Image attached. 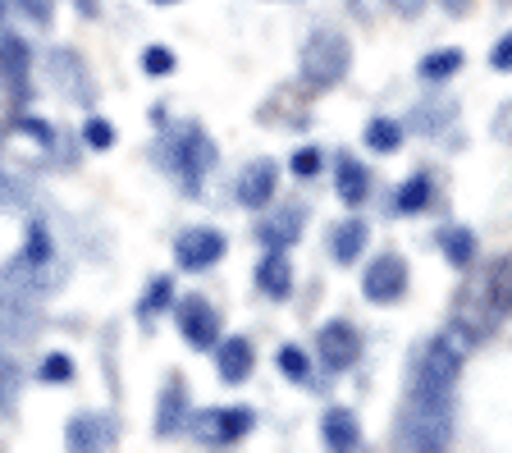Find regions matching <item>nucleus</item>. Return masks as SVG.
<instances>
[{
	"label": "nucleus",
	"instance_id": "18",
	"mask_svg": "<svg viewBox=\"0 0 512 453\" xmlns=\"http://www.w3.org/2000/svg\"><path fill=\"white\" fill-rule=\"evenodd\" d=\"M371 170H366L357 156H348V151H334V197H339L343 206H352V211H362L366 202H371Z\"/></svg>",
	"mask_w": 512,
	"mask_h": 453
},
{
	"label": "nucleus",
	"instance_id": "34",
	"mask_svg": "<svg viewBox=\"0 0 512 453\" xmlns=\"http://www.w3.org/2000/svg\"><path fill=\"white\" fill-rule=\"evenodd\" d=\"M83 142H87V151H110L119 142V129L106 115H87L83 119Z\"/></svg>",
	"mask_w": 512,
	"mask_h": 453
},
{
	"label": "nucleus",
	"instance_id": "28",
	"mask_svg": "<svg viewBox=\"0 0 512 453\" xmlns=\"http://www.w3.org/2000/svg\"><path fill=\"white\" fill-rule=\"evenodd\" d=\"M275 367H279V376H284L288 385H302V389L316 385V376H311V353L307 348H298V344H279Z\"/></svg>",
	"mask_w": 512,
	"mask_h": 453
},
{
	"label": "nucleus",
	"instance_id": "4",
	"mask_svg": "<svg viewBox=\"0 0 512 453\" xmlns=\"http://www.w3.org/2000/svg\"><path fill=\"white\" fill-rule=\"evenodd\" d=\"M348 74H352L348 33H339V28H316V33H307V42H302V51H298L302 92H307V97H325V92H334Z\"/></svg>",
	"mask_w": 512,
	"mask_h": 453
},
{
	"label": "nucleus",
	"instance_id": "17",
	"mask_svg": "<svg viewBox=\"0 0 512 453\" xmlns=\"http://www.w3.org/2000/svg\"><path fill=\"white\" fill-rule=\"evenodd\" d=\"M211 362L224 385H247L256 371V348L247 335H220V344L211 348Z\"/></svg>",
	"mask_w": 512,
	"mask_h": 453
},
{
	"label": "nucleus",
	"instance_id": "6",
	"mask_svg": "<svg viewBox=\"0 0 512 453\" xmlns=\"http://www.w3.org/2000/svg\"><path fill=\"white\" fill-rule=\"evenodd\" d=\"M256 431V408L247 403H224V408H202L192 412L188 435L206 449H234Z\"/></svg>",
	"mask_w": 512,
	"mask_h": 453
},
{
	"label": "nucleus",
	"instance_id": "22",
	"mask_svg": "<svg viewBox=\"0 0 512 453\" xmlns=\"http://www.w3.org/2000/svg\"><path fill=\"white\" fill-rule=\"evenodd\" d=\"M435 193H439L435 174H430V170H416V174H407L403 184L394 188V202H389V211H394V216H421V211H430Z\"/></svg>",
	"mask_w": 512,
	"mask_h": 453
},
{
	"label": "nucleus",
	"instance_id": "33",
	"mask_svg": "<svg viewBox=\"0 0 512 453\" xmlns=\"http://www.w3.org/2000/svg\"><path fill=\"white\" fill-rule=\"evenodd\" d=\"M19 394H23V376H19V367H14V357L0 348V412L19 408Z\"/></svg>",
	"mask_w": 512,
	"mask_h": 453
},
{
	"label": "nucleus",
	"instance_id": "32",
	"mask_svg": "<svg viewBox=\"0 0 512 453\" xmlns=\"http://www.w3.org/2000/svg\"><path fill=\"white\" fill-rule=\"evenodd\" d=\"M138 69H142L147 78H170L174 69H179V60H174V51H170L165 42H151V46H142Z\"/></svg>",
	"mask_w": 512,
	"mask_h": 453
},
{
	"label": "nucleus",
	"instance_id": "26",
	"mask_svg": "<svg viewBox=\"0 0 512 453\" xmlns=\"http://www.w3.org/2000/svg\"><path fill=\"white\" fill-rule=\"evenodd\" d=\"M462 74V51H453V46H444V51H430L416 60V78L426 87H444L453 83V78Z\"/></svg>",
	"mask_w": 512,
	"mask_h": 453
},
{
	"label": "nucleus",
	"instance_id": "5",
	"mask_svg": "<svg viewBox=\"0 0 512 453\" xmlns=\"http://www.w3.org/2000/svg\"><path fill=\"white\" fill-rule=\"evenodd\" d=\"M499 325H503V316H499V307H494L485 280H480V275H471V280L453 293V307H448V330H453V335H458L467 348H476V344H485Z\"/></svg>",
	"mask_w": 512,
	"mask_h": 453
},
{
	"label": "nucleus",
	"instance_id": "40",
	"mask_svg": "<svg viewBox=\"0 0 512 453\" xmlns=\"http://www.w3.org/2000/svg\"><path fill=\"white\" fill-rule=\"evenodd\" d=\"M151 5H156V10H170V5H183V0H151Z\"/></svg>",
	"mask_w": 512,
	"mask_h": 453
},
{
	"label": "nucleus",
	"instance_id": "25",
	"mask_svg": "<svg viewBox=\"0 0 512 453\" xmlns=\"http://www.w3.org/2000/svg\"><path fill=\"white\" fill-rule=\"evenodd\" d=\"M362 138H366V151H375V156H394L407 138V124L394 119V115H371L366 119V129H362Z\"/></svg>",
	"mask_w": 512,
	"mask_h": 453
},
{
	"label": "nucleus",
	"instance_id": "13",
	"mask_svg": "<svg viewBox=\"0 0 512 453\" xmlns=\"http://www.w3.org/2000/svg\"><path fill=\"white\" fill-rule=\"evenodd\" d=\"M192 389H188V380L179 376V371H170V376L160 380V389H156V440H179L183 431H188V421H192Z\"/></svg>",
	"mask_w": 512,
	"mask_h": 453
},
{
	"label": "nucleus",
	"instance_id": "23",
	"mask_svg": "<svg viewBox=\"0 0 512 453\" xmlns=\"http://www.w3.org/2000/svg\"><path fill=\"white\" fill-rule=\"evenodd\" d=\"M320 444L334 453L362 449V426H357V417H352L348 408H325L320 412Z\"/></svg>",
	"mask_w": 512,
	"mask_h": 453
},
{
	"label": "nucleus",
	"instance_id": "2",
	"mask_svg": "<svg viewBox=\"0 0 512 453\" xmlns=\"http://www.w3.org/2000/svg\"><path fill=\"white\" fill-rule=\"evenodd\" d=\"M156 165L170 174V184L183 197H202L206 179L220 165V147L215 138L202 129V119H160L156 124V147H151Z\"/></svg>",
	"mask_w": 512,
	"mask_h": 453
},
{
	"label": "nucleus",
	"instance_id": "14",
	"mask_svg": "<svg viewBox=\"0 0 512 453\" xmlns=\"http://www.w3.org/2000/svg\"><path fill=\"white\" fill-rule=\"evenodd\" d=\"M119 444V417H110V412H74V417L64 421V449L74 453H106Z\"/></svg>",
	"mask_w": 512,
	"mask_h": 453
},
{
	"label": "nucleus",
	"instance_id": "31",
	"mask_svg": "<svg viewBox=\"0 0 512 453\" xmlns=\"http://www.w3.org/2000/svg\"><path fill=\"white\" fill-rule=\"evenodd\" d=\"M10 133H23L28 142H37V147H46V151L55 147V129H51V119L28 115V110H14V115H10Z\"/></svg>",
	"mask_w": 512,
	"mask_h": 453
},
{
	"label": "nucleus",
	"instance_id": "12",
	"mask_svg": "<svg viewBox=\"0 0 512 453\" xmlns=\"http://www.w3.org/2000/svg\"><path fill=\"white\" fill-rule=\"evenodd\" d=\"M46 74H51V83L60 87L74 106H92L96 101V78L74 46H51V51H46Z\"/></svg>",
	"mask_w": 512,
	"mask_h": 453
},
{
	"label": "nucleus",
	"instance_id": "19",
	"mask_svg": "<svg viewBox=\"0 0 512 453\" xmlns=\"http://www.w3.org/2000/svg\"><path fill=\"white\" fill-rule=\"evenodd\" d=\"M293 257L288 252H279V248H261V261L252 266V284H256V293H266L270 302H284L288 293H293Z\"/></svg>",
	"mask_w": 512,
	"mask_h": 453
},
{
	"label": "nucleus",
	"instance_id": "36",
	"mask_svg": "<svg viewBox=\"0 0 512 453\" xmlns=\"http://www.w3.org/2000/svg\"><path fill=\"white\" fill-rule=\"evenodd\" d=\"M5 10H19L28 23H37V28H51V0H0Z\"/></svg>",
	"mask_w": 512,
	"mask_h": 453
},
{
	"label": "nucleus",
	"instance_id": "11",
	"mask_svg": "<svg viewBox=\"0 0 512 453\" xmlns=\"http://www.w3.org/2000/svg\"><path fill=\"white\" fill-rule=\"evenodd\" d=\"M32 46L28 37H19L14 28H0V87L10 97L14 110H23V101L32 97Z\"/></svg>",
	"mask_w": 512,
	"mask_h": 453
},
{
	"label": "nucleus",
	"instance_id": "10",
	"mask_svg": "<svg viewBox=\"0 0 512 453\" xmlns=\"http://www.w3.org/2000/svg\"><path fill=\"white\" fill-rule=\"evenodd\" d=\"M229 252V234L215 225H183V234L174 238V266L188 275H206L215 270Z\"/></svg>",
	"mask_w": 512,
	"mask_h": 453
},
{
	"label": "nucleus",
	"instance_id": "3",
	"mask_svg": "<svg viewBox=\"0 0 512 453\" xmlns=\"http://www.w3.org/2000/svg\"><path fill=\"white\" fill-rule=\"evenodd\" d=\"M60 280H64V270H60V252H55L51 229H46L42 220H28L19 252L0 270V284H5L14 298H42V293H51Z\"/></svg>",
	"mask_w": 512,
	"mask_h": 453
},
{
	"label": "nucleus",
	"instance_id": "39",
	"mask_svg": "<svg viewBox=\"0 0 512 453\" xmlns=\"http://www.w3.org/2000/svg\"><path fill=\"white\" fill-rule=\"evenodd\" d=\"M439 5H444L448 14H462V10H467V5H471V0H439Z\"/></svg>",
	"mask_w": 512,
	"mask_h": 453
},
{
	"label": "nucleus",
	"instance_id": "37",
	"mask_svg": "<svg viewBox=\"0 0 512 453\" xmlns=\"http://www.w3.org/2000/svg\"><path fill=\"white\" fill-rule=\"evenodd\" d=\"M490 69L494 74H512V33H503L490 51Z\"/></svg>",
	"mask_w": 512,
	"mask_h": 453
},
{
	"label": "nucleus",
	"instance_id": "9",
	"mask_svg": "<svg viewBox=\"0 0 512 453\" xmlns=\"http://www.w3.org/2000/svg\"><path fill=\"white\" fill-rule=\"evenodd\" d=\"M174 325H179L183 344L192 348V353H211L215 344H220V312L211 307V298L206 293H179L174 298Z\"/></svg>",
	"mask_w": 512,
	"mask_h": 453
},
{
	"label": "nucleus",
	"instance_id": "7",
	"mask_svg": "<svg viewBox=\"0 0 512 453\" xmlns=\"http://www.w3.org/2000/svg\"><path fill=\"white\" fill-rule=\"evenodd\" d=\"M362 330L348 321V316H334V321H325L316 330V362L325 376H343V371H352L357 362H362Z\"/></svg>",
	"mask_w": 512,
	"mask_h": 453
},
{
	"label": "nucleus",
	"instance_id": "16",
	"mask_svg": "<svg viewBox=\"0 0 512 453\" xmlns=\"http://www.w3.org/2000/svg\"><path fill=\"white\" fill-rule=\"evenodd\" d=\"M302 225H307V206H275V211H270L266 206V216L256 220V229H252V238L256 243H261V248H279V252H288L293 248V243H298L302 238Z\"/></svg>",
	"mask_w": 512,
	"mask_h": 453
},
{
	"label": "nucleus",
	"instance_id": "27",
	"mask_svg": "<svg viewBox=\"0 0 512 453\" xmlns=\"http://www.w3.org/2000/svg\"><path fill=\"white\" fill-rule=\"evenodd\" d=\"M480 280H485V289H490V298H494V307H499V316L508 321V316H512V252H503L494 266L480 270Z\"/></svg>",
	"mask_w": 512,
	"mask_h": 453
},
{
	"label": "nucleus",
	"instance_id": "15",
	"mask_svg": "<svg viewBox=\"0 0 512 453\" xmlns=\"http://www.w3.org/2000/svg\"><path fill=\"white\" fill-rule=\"evenodd\" d=\"M275 193H279V165L270 161V156H256V161H247L243 170H238L234 202L243 206V211H266V206H275Z\"/></svg>",
	"mask_w": 512,
	"mask_h": 453
},
{
	"label": "nucleus",
	"instance_id": "1",
	"mask_svg": "<svg viewBox=\"0 0 512 453\" xmlns=\"http://www.w3.org/2000/svg\"><path fill=\"white\" fill-rule=\"evenodd\" d=\"M467 367V344L453 330H439L412 357L403 408L394 421V444L416 453H435L453 444L458 431V380Z\"/></svg>",
	"mask_w": 512,
	"mask_h": 453
},
{
	"label": "nucleus",
	"instance_id": "35",
	"mask_svg": "<svg viewBox=\"0 0 512 453\" xmlns=\"http://www.w3.org/2000/svg\"><path fill=\"white\" fill-rule=\"evenodd\" d=\"M288 170H293V179H316V174L325 170V151L320 147H298L293 156H288Z\"/></svg>",
	"mask_w": 512,
	"mask_h": 453
},
{
	"label": "nucleus",
	"instance_id": "29",
	"mask_svg": "<svg viewBox=\"0 0 512 453\" xmlns=\"http://www.w3.org/2000/svg\"><path fill=\"white\" fill-rule=\"evenodd\" d=\"M74 376H78V362H74V353H64V348H51V353H42V362H37V380H42V385H69Z\"/></svg>",
	"mask_w": 512,
	"mask_h": 453
},
{
	"label": "nucleus",
	"instance_id": "20",
	"mask_svg": "<svg viewBox=\"0 0 512 453\" xmlns=\"http://www.w3.org/2000/svg\"><path fill=\"white\" fill-rule=\"evenodd\" d=\"M366 243H371V225L362 216H348L339 225H330V257L339 266H357L366 257Z\"/></svg>",
	"mask_w": 512,
	"mask_h": 453
},
{
	"label": "nucleus",
	"instance_id": "8",
	"mask_svg": "<svg viewBox=\"0 0 512 453\" xmlns=\"http://www.w3.org/2000/svg\"><path fill=\"white\" fill-rule=\"evenodd\" d=\"M412 289V270H407L403 252H375L362 270V298L375 307H394Z\"/></svg>",
	"mask_w": 512,
	"mask_h": 453
},
{
	"label": "nucleus",
	"instance_id": "24",
	"mask_svg": "<svg viewBox=\"0 0 512 453\" xmlns=\"http://www.w3.org/2000/svg\"><path fill=\"white\" fill-rule=\"evenodd\" d=\"M435 243H439V252H444V261L453 270H471V266H476V234H471L467 225H444L435 234Z\"/></svg>",
	"mask_w": 512,
	"mask_h": 453
},
{
	"label": "nucleus",
	"instance_id": "38",
	"mask_svg": "<svg viewBox=\"0 0 512 453\" xmlns=\"http://www.w3.org/2000/svg\"><path fill=\"white\" fill-rule=\"evenodd\" d=\"M74 10L83 14V19H96V14H101V0H74Z\"/></svg>",
	"mask_w": 512,
	"mask_h": 453
},
{
	"label": "nucleus",
	"instance_id": "30",
	"mask_svg": "<svg viewBox=\"0 0 512 453\" xmlns=\"http://www.w3.org/2000/svg\"><path fill=\"white\" fill-rule=\"evenodd\" d=\"M28 202H32L28 184L5 165V151H0V211H28Z\"/></svg>",
	"mask_w": 512,
	"mask_h": 453
},
{
	"label": "nucleus",
	"instance_id": "21",
	"mask_svg": "<svg viewBox=\"0 0 512 453\" xmlns=\"http://www.w3.org/2000/svg\"><path fill=\"white\" fill-rule=\"evenodd\" d=\"M174 298H179V289H174V275H151L147 284H142L138 302H133V316H138V325H156L165 312H174Z\"/></svg>",
	"mask_w": 512,
	"mask_h": 453
}]
</instances>
